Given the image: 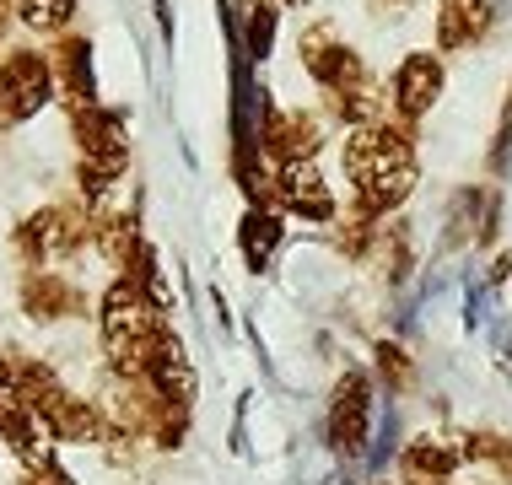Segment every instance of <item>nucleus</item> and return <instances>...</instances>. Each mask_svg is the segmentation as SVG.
Here are the masks:
<instances>
[{
  "label": "nucleus",
  "mask_w": 512,
  "mask_h": 485,
  "mask_svg": "<svg viewBox=\"0 0 512 485\" xmlns=\"http://www.w3.org/2000/svg\"><path fill=\"white\" fill-rule=\"evenodd\" d=\"M281 6H308V0H281Z\"/></svg>",
  "instance_id": "obj_24"
},
{
  "label": "nucleus",
  "mask_w": 512,
  "mask_h": 485,
  "mask_svg": "<svg viewBox=\"0 0 512 485\" xmlns=\"http://www.w3.org/2000/svg\"><path fill=\"white\" fill-rule=\"evenodd\" d=\"M22 485H71V480H65L60 469H49V464H44V469H27V480H22Z\"/></svg>",
  "instance_id": "obj_20"
},
{
  "label": "nucleus",
  "mask_w": 512,
  "mask_h": 485,
  "mask_svg": "<svg viewBox=\"0 0 512 485\" xmlns=\"http://www.w3.org/2000/svg\"><path fill=\"white\" fill-rule=\"evenodd\" d=\"M98 318H103L108 367H114L119 378H141L151 345L162 340V313H157V302L146 297V286H135L130 275L114 281V286H108V297H103V313Z\"/></svg>",
  "instance_id": "obj_2"
},
{
  "label": "nucleus",
  "mask_w": 512,
  "mask_h": 485,
  "mask_svg": "<svg viewBox=\"0 0 512 485\" xmlns=\"http://www.w3.org/2000/svg\"><path fill=\"white\" fill-rule=\"evenodd\" d=\"M405 6H410V0H372V11H378V17H399Z\"/></svg>",
  "instance_id": "obj_21"
},
{
  "label": "nucleus",
  "mask_w": 512,
  "mask_h": 485,
  "mask_svg": "<svg viewBox=\"0 0 512 485\" xmlns=\"http://www.w3.org/2000/svg\"><path fill=\"white\" fill-rule=\"evenodd\" d=\"M243 33H248V54H254V60H265V54H270V38H275V11L265 6V0H248Z\"/></svg>",
  "instance_id": "obj_18"
},
{
  "label": "nucleus",
  "mask_w": 512,
  "mask_h": 485,
  "mask_svg": "<svg viewBox=\"0 0 512 485\" xmlns=\"http://www.w3.org/2000/svg\"><path fill=\"white\" fill-rule=\"evenodd\" d=\"M496 469H502V475H512V437H507V453H502V464H496Z\"/></svg>",
  "instance_id": "obj_22"
},
{
  "label": "nucleus",
  "mask_w": 512,
  "mask_h": 485,
  "mask_svg": "<svg viewBox=\"0 0 512 485\" xmlns=\"http://www.w3.org/2000/svg\"><path fill=\"white\" fill-rule=\"evenodd\" d=\"M71 130H76V151H81V189H87V200H98L124 173V162H130L124 124H119V114L87 103V108H71Z\"/></svg>",
  "instance_id": "obj_3"
},
{
  "label": "nucleus",
  "mask_w": 512,
  "mask_h": 485,
  "mask_svg": "<svg viewBox=\"0 0 512 485\" xmlns=\"http://www.w3.org/2000/svg\"><path fill=\"white\" fill-rule=\"evenodd\" d=\"M71 11H76V0H22V22L33 33H60L71 22Z\"/></svg>",
  "instance_id": "obj_17"
},
{
  "label": "nucleus",
  "mask_w": 512,
  "mask_h": 485,
  "mask_svg": "<svg viewBox=\"0 0 512 485\" xmlns=\"http://www.w3.org/2000/svg\"><path fill=\"white\" fill-rule=\"evenodd\" d=\"M6 22H11V17H6V6H0V38H6Z\"/></svg>",
  "instance_id": "obj_23"
},
{
  "label": "nucleus",
  "mask_w": 512,
  "mask_h": 485,
  "mask_svg": "<svg viewBox=\"0 0 512 485\" xmlns=\"http://www.w3.org/2000/svg\"><path fill=\"white\" fill-rule=\"evenodd\" d=\"M281 216H270V211H248L243 216V259H248V265H270V254H275V248H281Z\"/></svg>",
  "instance_id": "obj_16"
},
{
  "label": "nucleus",
  "mask_w": 512,
  "mask_h": 485,
  "mask_svg": "<svg viewBox=\"0 0 512 485\" xmlns=\"http://www.w3.org/2000/svg\"><path fill=\"white\" fill-rule=\"evenodd\" d=\"M49 92H54L49 54H33V49L6 54V65H0V119L6 124L33 119L38 108L49 103Z\"/></svg>",
  "instance_id": "obj_5"
},
{
  "label": "nucleus",
  "mask_w": 512,
  "mask_h": 485,
  "mask_svg": "<svg viewBox=\"0 0 512 485\" xmlns=\"http://www.w3.org/2000/svg\"><path fill=\"white\" fill-rule=\"evenodd\" d=\"M491 27V0H437V49H464Z\"/></svg>",
  "instance_id": "obj_13"
},
{
  "label": "nucleus",
  "mask_w": 512,
  "mask_h": 485,
  "mask_svg": "<svg viewBox=\"0 0 512 485\" xmlns=\"http://www.w3.org/2000/svg\"><path fill=\"white\" fill-rule=\"evenodd\" d=\"M464 464V448L459 442H442V437H415L399 459V475L405 485H448V475Z\"/></svg>",
  "instance_id": "obj_12"
},
{
  "label": "nucleus",
  "mask_w": 512,
  "mask_h": 485,
  "mask_svg": "<svg viewBox=\"0 0 512 485\" xmlns=\"http://www.w3.org/2000/svg\"><path fill=\"white\" fill-rule=\"evenodd\" d=\"M259 146H265L281 168L286 162H313L318 146H324V124H318V114H308V108H270L265 130H259Z\"/></svg>",
  "instance_id": "obj_7"
},
{
  "label": "nucleus",
  "mask_w": 512,
  "mask_h": 485,
  "mask_svg": "<svg viewBox=\"0 0 512 485\" xmlns=\"http://www.w3.org/2000/svg\"><path fill=\"white\" fill-rule=\"evenodd\" d=\"M507 108H512V87H507Z\"/></svg>",
  "instance_id": "obj_25"
},
{
  "label": "nucleus",
  "mask_w": 512,
  "mask_h": 485,
  "mask_svg": "<svg viewBox=\"0 0 512 485\" xmlns=\"http://www.w3.org/2000/svg\"><path fill=\"white\" fill-rule=\"evenodd\" d=\"M275 205L286 216H302V221H329L335 216V194H329L318 162H286L281 178H275Z\"/></svg>",
  "instance_id": "obj_9"
},
{
  "label": "nucleus",
  "mask_w": 512,
  "mask_h": 485,
  "mask_svg": "<svg viewBox=\"0 0 512 485\" xmlns=\"http://www.w3.org/2000/svg\"><path fill=\"white\" fill-rule=\"evenodd\" d=\"M49 71H54V87L71 108H87L92 103V76H87V44L81 38H65L60 49L49 54Z\"/></svg>",
  "instance_id": "obj_14"
},
{
  "label": "nucleus",
  "mask_w": 512,
  "mask_h": 485,
  "mask_svg": "<svg viewBox=\"0 0 512 485\" xmlns=\"http://www.w3.org/2000/svg\"><path fill=\"white\" fill-rule=\"evenodd\" d=\"M141 378L157 399H173V405H189V399H195V367H189L184 345H178L173 335H162L157 345H151Z\"/></svg>",
  "instance_id": "obj_10"
},
{
  "label": "nucleus",
  "mask_w": 512,
  "mask_h": 485,
  "mask_svg": "<svg viewBox=\"0 0 512 485\" xmlns=\"http://www.w3.org/2000/svg\"><path fill=\"white\" fill-rule=\"evenodd\" d=\"M345 173L356 184V205L367 216H389L410 200L415 189V146H410V124H367V130H345Z\"/></svg>",
  "instance_id": "obj_1"
},
{
  "label": "nucleus",
  "mask_w": 512,
  "mask_h": 485,
  "mask_svg": "<svg viewBox=\"0 0 512 485\" xmlns=\"http://www.w3.org/2000/svg\"><path fill=\"white\" fill-rule=\"evenodd\" d=\"M22 308H27V318H44V324H49V318H81V313H87V297H81L76 281L38 270V275H27V281H22Z\"/></svg>",
  "instance_id": "obj_11"
},
{
  "label": "nucleus",
  "mask_w": 512,
  "mask_h": 485,
  "mask_svg": "<svg viewBox=\"0 0 512 485\" xmlns=\"http://www.w3.org/2000/svg\"><path fill=\"white\" fill-rule=\"evenodd\" d=\"M378 378H383V388H394V394H410L415 362L399 351V345H378Z\"/></svg>",
  "instance_id": "obj_19"
},
{
  "label": "nucleus",
  "mask_w": 512,
  "mask_h": 485,
  "mask_svg": "<svg viewBox=\"0 0 512 485\" xmlns=\"http://www.w3.org/2000/svg\"><path fill=\"white\" fill-rule=\"evenodd\" d=\"M367 432H372V383L362 372H340L335 405H329V442L345 459H356L367 448Z\"/></svg>",
  "instance_id": "obj_6"
},
{
  "label": "nucleus",
  "mask_w": 512,
  "mask_h": 485,
  "mask_svg": "<svg viewBox=\"0 0 512 485\" xmlns=\"http://www.w3.org/2000/svg\"><path fill=\"white\" fill-rule=\"evenodd\" d=\"M92 232H98V221L87 216V205H81V211L76 205H49V211L22 221L17 243H22V254L33 259V265H44V259H71Z\"/></svg>",
  "instance_id": "obj_4"
},
{
  "label": "nucleus",
  "mask_w": 512,
  "mask_h": 485,
  "mask_svg": "<svg viewBox=\"0 0 512 485\" xmlns=\"http://www.w3.org/2000/svg\"><path fill=\"white\" fill-rule=\"evenodd\" d=\"M92 238H98L108 265H119L124 275H130V265L141 259V238H135V221H130V216H103Z\"/></svg>",
  "instance_id": "obj_15"
},
{
  "label": "nucleus",
  "mask_w": 512,
  "mask_h": 485,
  "mask_svg": "<svg viewBox=\"0 0 512 485\" xmlns=\"http://www.w3.org/2000/svg\"><path fill=\"white\" fill-rule=\"evenodd\" d=\"M442 97V60L437 54H426V49H415L399 60V71H394V87H389V103H394V114L399 119H426V108H432Z\"/></svg>",
  "instance_id": "obj_8"
}]
</instances>
